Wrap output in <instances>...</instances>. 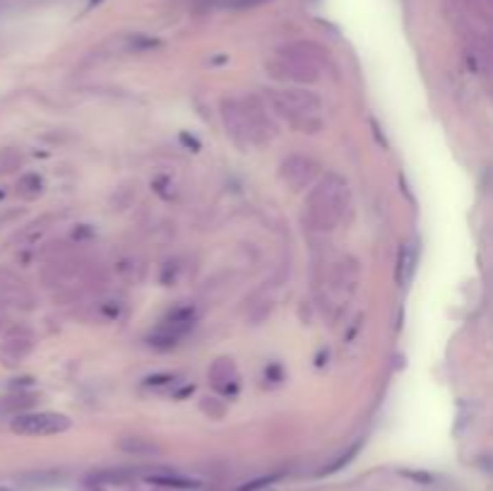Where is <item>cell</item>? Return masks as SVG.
I'll return each instance as SVG.
<instances>
[{
  "mask_svg": "<svg viewBox=\"0 0 493 491\" xmlns=\"http://www.w3.org/2000/svg\"><path fill=\"white\" fill-rule=\"evenodd\" d=\"M275 109L284 116L289 123L303 130H315L320 128V101L310 91L301 89H284L272 94Z\"/></svg>",
  "mask_w": 493,
  "mask_h": 491,
  "instance_id": "1",
  "label": "cell"
},
{
  "mask_svg": "<svg viewBox=\"0 0 493 491\" xmlns=\"http://www.w3.org/2000/svg\"><path fill=\"white\" fill-rule=\"evenodd\" d=\"M344 183L339 178H330L325 181L323 186H318V190L310 195L308 202V219L315 229H332L334 224L339 221L344 210Z\"/></svg>",
  "mask_w": 493,
  "mask_h": 491,
  "instance_id": "2",
  "label": "cell"
},
{
  "mask_svg": "<svg viewBox=\"0 0 493 491\" xmlns=\"http://www.w3.org/2000/svg\"><path fill=\"white\" fill-rule=\"evenodd\" d=\"M70 428V419L58 412H30L12 419V431L20 436H56Z\"/></svg>",
  "mask_w": 493,
  "mask_h": 491,
  "instance_id": "3",
  "label": "cell"
},
{
  "mask_svg": "<svg viewBox=\"0 0 493 491\" xmlns=\"http://www.w3.org/2000/svg\"><path fill=\"white\" fill-rule=\"evenodd\" d=\"M193 327V323H190V316H183V318H169L166 323H161L159 327H157V332L150 337V345L154 347H174L179 340H183L185 335H188V330Z\"/></svg>",
  "mask_w": 493,
  "mask_h": 491,
  "instance_id": "4",
  "label": "cell"
},
{
  "mask_svg": "<svg viewBox=\"0 0 493 491\" xmlns=\"http://www.w3.org/2000/svg\"><path fill=\"white\" fill-rule=\"evenodd\" d=\"M282 176L289 186H294V190L308 186L315 176V164L306 157H289L282 164Z\"/></svg>",
  "mask_w": 493,
  "mask_h": 491,
  "instance_id": "5",
  "label": "cell"
},
{
  "mask_svg": "<svg viewBox=\"0 0 493 491\" xmlns=\"http://www.w3.org/2000/svg\"><path fill=\"white\" fill-rule=\"evenodd\" d=\"M209 380H212V385L222 395H233L238 388L236 366H233L229 359H219L217 364L212 366V371H209Z\"/></svg>",
  "mask_w": 493,
  "mask_h": 491,
  "instance_id": "6",
  "label": "cell"
},
{
  "mask_svg": "<svg viewBox=\"0 0 493 491\" xmlns=\"http://www.w3.org/2000/svg\"><path fill=\"white\" fill-rule=\"evenodd\" d=\"M147 481L157 486H164V489H200L198 479H190V477L176 474V472H152L147 474Z\"/></svg>",
  "mask_w": 493,
  "mask_h": 491,
  "instance_id": "7",
  "label": "cell"
},
{
  "mask_svg": "<svg viewBox=\"0 0 493 491\" xmlns=\"http://www.w3.org/2000/svg\"><path fill=\"white\" fill-rule=\"evenodd\" d=\"M414 263H416V255L411 248H402L400 253V268H397V282L406 284L411 279V272H414Z\"/></svg>",
  "mask_w": 493,
  "mask_h": 491,
  "instance_id": "8",
  "label": "cell"
},
{
  "mask_svg": "<svg viewBox=\"0 0 493 491\" xmlns=\"http://www.w3.org/2000/svg\"><path fill=\"white\" fill-rule=\"evenodd\" d=\"M123 450L128 452H154L157 448L152 443H142V438H133V441H123L121 443Z\"/></svg>",
  "mask_w": 493,
  "mask_h": 491,
  "instance_id": "9",
  "label": "cell"
},
{
  "mask_svg": "<svg viewBox=\"0 0 493 491\" xmlns=\"http://www.w3.org/2000/svg\"><path fill=\"white\" fill-rule=\"evenodd\" d=\"M356 450H358V446L349 448V452H344V455H339V460H337V462H332V465H330V467H325V470H323V474H332V472L342 470V467L347 465V462L352 460L354 455H356Z\"/></svg>",
  "mask_w": 493,
  "mask_h": 491,
  "instance_id": "10",
  "label": "cell"
},
{
  "mask_svg": "<svg viewBox=\"0 0 493 491\" xmlns=\"http://www.w3.org/2000/svg\"><path fill=\"white\" fill-rule=\"evenodd\" d=\"M277 477H262V479H255V481H251V484H243L238 491H257V489H262V486H267V484H272Z\"/></svg>",
  "mask_w": 493,
  "mask_h": 491,
  "instance_id": "11",
  "label": "cell"
},
{
  "mask_svg": "<svg viewBox=\"0 0 493 491\" xmlns=\"http://www.w3.org/2000/svg\"><path fill=\"white\" fill-rule=\"evenodd\" d=\"M0 491H10V489H5V486H0Z\"/></svg>",
  "mask_w": 493,
  "mask_h": 491,
  "instance_id": "12",
  "label": "cell"
}]
</instances>
